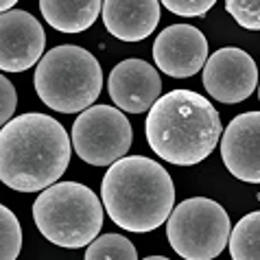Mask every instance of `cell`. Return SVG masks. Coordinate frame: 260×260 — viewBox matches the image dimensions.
<instances>
[{"label":"cell","mask_w":260,"mask_h":260,"mask_svg":"<svg viewBox=\"0 0 260 260\" xmlns=\"http://www.w3.org/2000/svg\"><path fill=\"white\" fill-rule=\"evenodd\" d=\"M258 85L254 57L241 48L225 46L212 53L204 63V88L214 101L225 105L243 103Z\"/></svg>","instance_id":"8"},{"label":"cell","mask_w":260,"mask_h":260,"mask_svg":"<svg viewBox=\"0 0 260 260\" xmlns=\"http://www.w3.org/2000/svg\"><path fill=\"white\" fill-rule=\"evenodd\" d=\"M16 107H18V92L9 79L5 75H0V127L7 120H11Z\"/></svg>","instance_id":"20"},{"label":"cell","mask_w":260,"mask_h":260,"mask_svg":"<svg viewBox=\"0 0 260 260\" xmlns=\"http://www.w3.org/2000/svg\"><path fill=\"white\" fill-rule=\"evenodd\" d=\"M105 28L120 42L149 38L160 22V0H103Z\"/></svg>","instance_id":"13"},{"label":"cell","mask_w":260,"mask_h":260,"mask_svg":"<svg viewBox=\"0 0 260 260\" xmlns=\"http://www.w3.org/2000/svg\"><path fill=\"white\" fill-rule=\"evenodd\" d=\"M85 258L88 260H136L138 251H136L134 243L125 238L122 234H103L90 241L85 247Z\"/></svg>","instance_id":"16"},{"label":"cell","mask_w":260,"mask_h":260,"mask_svg":"<svg viewBox=\"0 0 260 260\" xmlns=\"http://www.w3.org/2000/svg\"><path fill=\"white\" fill-rule=\"evenodd\" d=\"M230 256L234 260H258L260 258V212L245 214L228 236Z\"/></svg>","instance_id":"15"},{"label":"cell","mask_w":260,"mask_h":260,"mask_svg":"<svg viewBox=\"0 0 260 260\" xmlns=\"http://www.w3.org/2000/svg\"><path fill=\"white\" fill-rule=\"evenodd\" d=\"M103 0H40L46 22L61 33H81L101 16Z\"/></svg>","instance_id":"14"},{"label":"cell","mask_w":260,"mask_h":260,"mask_svg":"<svg viewBox=\"0 0 260 260\" xmlns=\"http://www.w3.org/2000/svg\"><path fill=\"white\" fill-rule=\"evenodd\" d=\"M40 192L33 204V221L42 236L57 247H88L103 230V204L88 186L55 182Z\"/></svg>","instance_id":"5"},{"label":"cell","mask_w":260,"mask_h":260,"mask_svg":"<svg viewBox=\"0 0 260 260\" xmlns=\"http://www.w3.org/2000/svg\"><path fill=\"white\" fill-rule=\"evenodd\" d=\"M160 3L175 16L182 18H199L206 16L214 7L216 0H160Z\"/></svg>","instance_id":"19"},{"label":"cell","mask_w":260,"mask_h":260,"mask_svg":"<svg viewBox=\"0 0 260 260\" xmlns=\"http://www.w3.org/2000/svg\"><path fill=\"white\" fill-rule=\"evenodd\" d=\"M101 199L107 216L120 230L147 234L169 219L175 206V184L160 162L122 155L107 169Z\"/></svg>","instance_id":"3"},{"label":"cell","mask_w":260,"mask_h":260,"mask_svg":"<svg viewBox=\"0 0 260 260\" xmlns=\"http://www.w3.org/2000/svg\"><path fill=\"white\" fill-rule=\"evenodd\" d=\"M35 92L53 112L77 114L94 105L103 90V70L96 57L81 46H55L35 63Z\"/></svg>","instance_id":"4"},{"label":"cell","mask_w":260,"mask_h":260,"mask_svg":"<svg viewBox=\"0 0 260 260\" xmlns=\"http://www.w3.org/2000/svg\"><path fill=\"white\" fill-rule=\"evenodd\" d=\"M46 33L31 13L9 9L0 13V70L24 72L44 55Z\"/></svg>","instance_id":"9"},{"label":"cell","mask_w":260,"mask_h":260,"mask_svg":"<svg viewBox=\"0 0 260 260\" xmlns=\"http://www.w3.org/2000/svg\"><path fill=\"white\" fill-rule=\"evenodd\" d=\"M22 249V228L18 216L0 204V260H16Z\"/></svg>","instance_id":"17"},{"label":"cell","mask_w":260,"mask_h":260,"mask_svg":"<svg viewBox=\"0 0 260 260\" xmlns=\"http://www.w3.org/2000/svg\"><path fill=\"white\" fill-rule=\"evenodd\" d=\"M221 157L236 179L247 184L260 182V114L245 112L223 132Z\"/></svg>","instance_id":"12"},{"label":"cell","mask_w":260,"mask_h":260,"mask_svg":"<svg viewBox=\"0 0 260 260\" xmlns=\"http://www.w3.org/2000/svg\"><path fill=\"white\" fill-rule=\"evenodd\" d=\"M225 9L243 28H260V0H225Z\"/></svg>","instance_id":"18"},{"label":"cell","mask_w":260,"mask_h":260,"mask_svg":"<svg viewBox=\"0 0 260 260\" xmlns=\"http://www.w3.org/2000/svg\"><path fill=\"white\" fill-rule=\"evenodd\" d=\"M155 66L173 79H188L204 68L208 59V40L192 24H173L155 38Z\"/></svg>","instance_id":"10"},{"label":"cell","mask_w":260,"mask_h":260,"mask_svg":"<svg viewBox=\"0 0 260 260\" xmlns=\"http://www.w3.org/2000/svg\"><path fill=\"white\" fill-rule=\"evenodd\" d=\"M107 90L118 110L142 114L160 99L162 79L149 61L125 59L110 72Z\"/></svg>","instance_id":"11"},{"label":"cell","mask_w":260,"mask_h":260,"mask_svg":"<svg viewBox=\"0 0 260 260\" xmlns=\"http://www.w3.org/2000/svg\"><path fill=\"white\" fill-rule=\"evenodd\" d=\"M72 144L59 120L22 114L0 127V182L18 192H40L66 173Z\"/></svg>","instance_id":"1"},{"label":"cell","mask_w":260,"mask_h":260,"mask_svg":"<svg viewBox=\"0 0 260 260\" xmlns=\"http://www.w3.org/2000/svg\"><path fill=\"white\" fill-rule=\"evenodd\" d=\"M70 144L85 164L110 166L132 149L134 129L118 107L90 105L72 125Z\"/></svg>","instance_id":"7"},{"label":"cell","mask_w":260,"mask_h":260,"mask_svg":"<svg viewBox=\"0 0 260 260\" xmlns=\"http://www.w3.org/2000/svg\"><path fill=\"white\" fill-rule=\"evenodd\" d=\"M221 116L206 96L173 90L149 107L144 136L157 157L175 166L204 162L219 144Z\"/></svg>","instance_id":"2"},{"label":"cell","mask_w":260,"mask_h":260,"mask_svg":"<svg viewBox=\"0 0 260 260\" xmlns=\"http://www.w3.org/2000/svg\"><path fill=\"white\" fill-rule=\"evenodd\" d=\"M16 3H18V0H0V13H3V11H9Z\"/></svg>","instance_id":"21"},{"label":"cell","mask_w":260,"mask_h":260,"mask_svg":"<svg viewBox=\"0 0 260 260\" xmlns=\"http://www.w3.org/2000/svg\"><path fill=\"white\" fill-rule=\"evenodd\" d=\"M230 228V216L221 204L208 197H192L171 210L166 238L177 256L212 260L228 247Z\"/></svg>","instance_id":"6"}]
</instances>
